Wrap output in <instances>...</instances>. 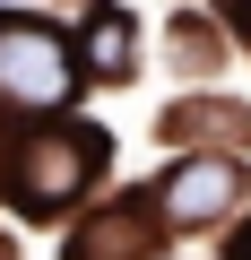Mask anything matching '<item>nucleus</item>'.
Segmentation results:
<instances>
[{"mask_svg":"<svg viewBox=\"0 0 251 260\" xmlns=\"http://www.w3.org/2000/svg\"><path fill=\"white\" fill-rule=\"evenodd\" d=\"M113 165V139L78 113H44V121H0V200L18 217L52 225L69 217Z\"/></svg>","mask_w":251,"mask_h":260,"instance_id":"nucleus-1","label":"nucleus"},{"mask_svg":"<svg viewBox=\"0 0 251 260\" xmlns=\"http://www.w3.org/2000/svg\"><path fill=\"white\" fill-rule=\"evenodd\" d=\"M69 95H78L69 26H52L44 9H0V121L69 113Z\"/></svg>","mask_w":251,"mask_h":260,"instance_id":"nucleus-2","label":"nucleus"},{"mask_svg":"<svg viewBox=\"0 0 251 260\" xmlns=\"http://www.w3.org/2000/svg\"><path fill=\"white\" fill-rule=\"evenodd\" d=\"M242 200H251L242 148H182V156L148 182V208H156L165 234H208V225H225Z\"/></svg>","mask_w":251,"mask_h":260,"instance_id":"nucleus-3","label":"nucleus"},{"mask_svg":"<svg viewBox=\"0 0 251 260\" xmlns=\"http://www.w3.org/2000/svg\"><path fill=\"white\" fill-rule=\"evenodd\" d=\"M156 251H165V225H156L148 191H130V200L95 208V217L61 243V260H156Z\"/></svg>","mask_w":251,"mask_h":260,"instance_id":"nucleus-4","label":"nucleus"},{"mask_svg":"<svg viewBox=\"0 0 251 260\" xmlns=\"http://www.w3.org/2000/svg\"><path fill=\"white\" fill-rule=\"evenodd\" d=\"M69 52H78V78L130 87L139 78V18L121 9V0H95V9L78 18V35H69Z\"/></svg>","mask_w":251,"mask_h":260,"instance_id":"nucleus-5","label":"nucleus"},{"mask_svg":"<svg viewBox=\"0 0 251 260\" xmlns=\"http://www.w3.org/2000/svg\"><path fill=\"white\" fill-rule=\"evenodd\" d=\"M156 139L165 148H251V104L234 95H191L156 113Z\"/></svg>","mask_w":251,"mask_h":260,"instance_id":"nucleus-6","label":"nucleus"},{"mask_svg":"<svg viewBox=\"0 0 251 260\" xmlns=\"http://www.w3.org/2000/svg\"><path fill=\"white\" fill-rule=\"evenodd\" d=\"M165 52H173V70H191V78H208L225 52H234V35L217 26V18H199V9H182V18H165Z\"/></svg>","mask_w":251,"mask_h":260,"instance_id":"nucleus-7","label":"nucleus"},{"mask_svg":"<svg viewBox=\"0 0 251 260\" xmlns=\"http://www.w3.org/2000/svg\"><path fill=\"white\" fill-rule=\"evenodd\" d=\"M217 26H225V35L251 52V0H217Z\"/></svg>","mask_w":251,"mask_h":260,"instance_id":"nucleus-8","label":"nucleus"},{"mask_svg":"<svg viewBox=\"0 0 251 260\" xmlns=\"http://www.w3.org/2000/svg\"><path fill=\"white\" fill-rule=\"evenodd\" d=\"M217 260H251V217H242V225L225 234V251H217Z\"/></svg>","mask_w":251,"mask_h":260,"instance_id":"nucleus-9","label":"nucleus"},{"mask_svg":"<svg viewBox=\"0 0 251 260\" xmlns=\"http://www.w3.org/2000/svg\"><path fill=\"white\" fill-rule=\"evenodd\" d=\"M0 260H9V243H0Z\"/></svg>","mask_w":251,"mask_h":260,"instance_id":"nucleus-10","label":"nucleus"}]
</instances>
